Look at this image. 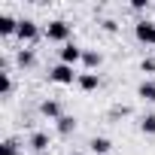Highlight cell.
<instances>
[{"instance_id":"obj_14","label":"cell","mask_w":155,"mask_h":155,"mask_svg":"<svg viewBox=\"0 0 155 155\" xmlns=\"http://www.w3.org/2000/svg\"><path fill=\"white\" fill-rule=\"evenodd\" d=\"M55 128H58L61 137H70V134L76 131V119H73V116H61V119L55 122Z\"/></svg>"},{"instance_id":"obj_5","label":"cell","mask_w":155,"mask_h":155,"mask_svg":"<svg viewBox=\"0 0 155 155\" xmlns=\"http://www.w3.org/2000/svg\"><path fill=\"white\" fill-rule=\"evenodd\" d=\"M82 52H85V49H79L76 43H64L58 55H61V64H70V67H73V64L82 61Z\"/></svg>"},{"instance_id":"obj_10","label":"cell","mask_w":155,"mask_h":155,"mask_svg":"<svg viewBox=\"0 0 155 155\" xmlns=\"http://www.w3.org/2000/svg\"><path fill=\"white\" fill-rule=\"evenodd\" d=\"M82 64H85V70H91V73H94V70L104 64V55H101L97 49H85V52H82Z\"/></svg>"},{"instance_id":"obj_9","label":"cell","mask_w":155,"mask_h":155,"mask_svg":"<svg viewBox=\"0 0 155 155\" xmlns=\"http://www.w3.org/2000/svg\"><path fill=\"white\" fill-rule=\"evenodd\" d=\"M18 21H21V18H12L9 12H3V15H0V37H15Z\"/></svg>"},{"instance_id":"obj_2","label":"cell","mask_w":155,"mask_h":155,"mask_svg":"<svg viewBox=\"0 0 155 155\" xmlns=\"http://www.w3.org/2000/svg\"><path fill=\"white\" fill-rule=\"evenodd\" d=\"M49 79L58 82V85H73L79 79V73H73L70 64H55V67H49Z\"/></svg>"},{"instance_id":"obj_17","label":"cell","mask_w":155,"mask_h":155,"mask_svg":"<svg viewBox=\"0 0 155 155\" xmlns=\"http://www.w3.org/2000/svg\"><path fill=\"white\" fill-rule=\"evenodd\" d=\"M0 88H3V97L12 94V73H0Z\"/></svg>"},{"instance_id":"obj_19","label":"cell","mask_w":155,"mask_h":155,"mask_svg":"<svg viewBox=\"0 0 155 155\" xmlns=\"http://www.w3.org/2000/svg\"><path fill=\"white\" fill-rule=\"evenodd\" d=\"M131 9H137V12L149 9V0H131Z\"/></svg>"},{"instance_id":"obj_20","label":"cell","mask_w":155,"mask_h":155,"mask_svg":"<svg viewBox=\"0 0 155 155\" xmlns=\"http://www.w3.org/2000/svg\"><path fill=\"white\" fill-rule=\"evenodd\" d=\"M104 31H110V34H116V31H119V25H116L113 18H107V21H104Z\"/></svg>"},{"instance_id":"obj_18","label":"cell","mask_w":155,"mask_h":155,"mask_svg":"<svg viewBox=\"0 0 155 155\" xmlns=\"http://www.w3.org/2000/svg\"><path fill=\"white\" fill-rule=\"evenodd\" d=\"M140 70H143V73H155V55H146V58L140 61Z\"/></svg>"},{"instance_id":"obj_8","label":"cell","mask_w":155,"mask_h":155,"mask_svg":"<svg viewBox=\"0 0 155 155\" xmlns=\"http://www.w3.org/2000/svg\"><path fill=\"white\" fill-rule=\"evenodd\" d=\"M88 149H91L94 155H110V152H113V140H110V137H91V140H88Z\"/></svg>"},{"instance_id":"obj_4","label":"cell","mask_w":155,"mask_h":155,"mask_svg":"<svg viewBox=\"0 0 155 155\" xmlns=\"http://www.w3.org/2000/svg\"><path fill=\"white\" fill-rule=\"evenodd\" d=\"M134 37L140 43H146V46H155V21H149V18L134 21Z\"/></svg>"},{"instance_id":"obj_7","label":"cell","mask_w":155,"mask_h":155,"mask_svg":"<svg viewBox=\"0 0 155 155\" xmlns=\"http://www.w3.org/2000/svg\"><path fill=\"white\" fill-rule=\"evenodd\" d=\"M76 85H79L82 91H94V88H101V76H97V73H91V70H85V73H79Z\"/></svg>"},{"instance_id":"obj_12","label":"cell","mask_w":155,"mask_h":155,"mask_svg":"<svg viewBox=\"0 0 155 155\" xmlns=\"http://www.w3.org/2000/svg\"><path fill=\"white\" fill-rule=\"evenodd\" d=\"M15 64H18V67H34V64H37V52L21 46V49L15 52Z\"/></svg>"},{"instance_id":"obj_3","label":"cell","mask_w":155,"mask_h":155,"mask_svg":"<svg viewBox=\"0 0 155 155\" xmlns=\"http://www.w3.org/2000/svg\"><path fill=\"white\" fill-rule=\"evenodd\" d=\"M15 37H18L21 43H37V40H40V25H37L34 18H21Z\"/></svg>"},{"instance_id":"obj_11","label":"cell","mask_w":155,"mask_h":155,"mask_svg":"<svg viewBox=\"0 0 155 155\" xmlns=\"http://www.w3.org/2000/svg\"><path fill=\"white\" fill-rule=\"evenodd\" d=\"M40 113H43L46 119H52V122H58V119L64 116V113H61V104H58V101H43V104H40Z\"/></svg>"},{"instance_id":"obj_13","label":"cell","mask_w":155,"mask_h":155,"mask_svg":"<svg viewBox=\"0 0 155 155\" xmlns=\"http://www.w3.org/2000/svg\"><path fill=\"white\" fill-rule=\"evenodd\" d=\"M137 97H143V101L155 104V79H143V82L137 85Z\"/></svg>"},{"instance_id":"obj_6","label":"cell","mask_w":155,"mask_h":155,"mask_svg":"<svg viewBox=\"0 0 155 155\" xmlns=\"http://www.w3.org/2000/svg\"><path fill=\"white\" fill-rule=\"evenodd\" d=\"M28 146H31L37 155H43V152L49 149V134H46V131H34V134L28 137Z\"/></svg>"},{"instance_id":"obj_15","label":"cell","mask_w":155,"mask_h":155,"mask_svg":"<svg viewBox=\"0 0 155 155\" xmlns=\"http://www.w3.org/2000/svg\"><path fill=\"white\" fill-rule=\"evenodd\" d=\"M0 155H21V143H18L15 137L3 140V143H0Z\"/></svg>"},{"instance_id":"obj_21","label":"cell","mask_w":155,"mask_h":155,"mask_svg":"<svg viewBox=\"0 0 155 155\" xmlns=\"http://www.w3.org/2000/svg\"><path fill=\"white\" fill-rule=\"evenodd\" d=\"M70 155H82V152H70Z\"/></svg>"},{"instance_id":"obj_1","label":"cell","mask_w":155,"mask_h":155,"mask_svg":"<svg viewBox=\"0 0 155 155\" xmlns=\"http://www.w3.org/2000/svg\"><path fill=\"white\" fill-rule=\"evenodd\" d=\"M46 40H52V43H70V34H73V25L70 21H64V18H52L49 25H46Z\"/></svg>"},{"instance_id":"obj_16","label":"cell","mask_w":155,"mask_h":155,"mask_svg":"<svg viewBox=\"0 0 155 155\" xmlns=\"http://www.w3.org/2000/svg\"><path fill=\"white\" fill-rule=\"evenodd\" d=\"M140 131H143V134H155V113L140 116Z\"/></svg>"}]
</instances>
